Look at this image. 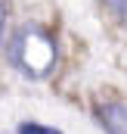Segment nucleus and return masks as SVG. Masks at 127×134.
Listing matches in <instances>:
<instances>
[{
    "label": "nucleus",
    "instance_id": "3",
    "mask_svg": "<svg viewBox=\"0 0 127 134\" xmlns=\"http://www.w3.org/2000/svg\"><path fill=\"white\" fill-rule=\"evenodd\" d=\"M19 134H62V131L47 128V125H40V122H22V125H19Z\"/></svg>",
    "mask_w": 127,
    "mask_h": 134
},
{
    "label": "nucleus",
    "instance_id": "1",
    "mask_svg": "<svg viewBox=\"0 0 127 134\" xmlns=\"http://www.w3.org/2000/svg\"><path fill=\"white\" fill-rule=\"evenodd\" d=\"M6 59L16 72H22L25 78L40 81L47 75H53V69L59 63V47H56V37L40 28V25H22L16 28V34L9 37V47H6Z\"/></svg>",
    "mask_w": 127,
    "mask_h": 134
},
{
    "label": "nucleus",
    "instance_id": "4",
    "mask_svg": "<svg viewBox=\"0 0 127 134\" xmlns=\"http://www.w3.org/2000/svg\"><path fill=\"white\" fill-rule=\"evenodd\" d=\"M99 3H105V6H109V9L127 25V0H99Z\"/></svg>",
    "mask_w": 127,
    "mask_h": 134
},
{
    "label": "nucleus",
    "instance_id": "5",
    "mask_svg": "<svg viewBox=\"0 0 127 134\" xmlns=\"http://www.w3.org/2000/svg\"><path fill=\"white\" fill-rule=\"evenodd\" d=\"M3 28H6V0H0V37H3Z\"/></svg>",
    "mask_w": 127,
    "mask_h": 134
},
{
    "label": "nucleus",
    "instance_id": "2",
    "mask_svg": "<svg viewBox=\"0 0 127 134\" xmlns=\"http://www.w3.org/2000/svg\"><path fill=\"white\" fill-rule=\"evenodd\" d=\"M96 119L109 134H127V106L124 103H102L96 106Z\"/></svg>",
    "mask_w": 127,
    "mask_h": 134
}]
</instances>
